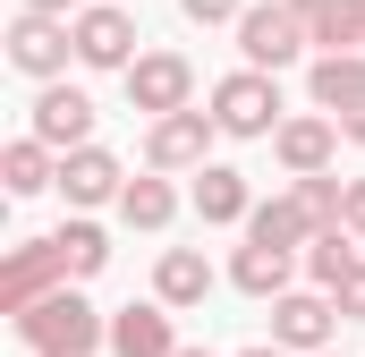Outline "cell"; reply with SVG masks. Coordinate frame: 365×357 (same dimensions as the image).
I'll return each mask as SVG.
<instances>
[{"label": "cell", "instance_id": "cell-1", "mask_svg": "<svg viewBox=\"0 0 365 357\" xmlns=\"http://www.w3.org/2000/svg\"><path fill=\"white\" fill-rule=\"evenodd\" d=\"M17 332H26V349H34V357H93L102 341H110V323L93 315L77 289H51L43 306H26Z\"/></svg>", "mask_w": 365, "mask_h": 357}, {"label": "cell", "instance_id": "cell-14", "mask_svg": "<svg viewBox=\"0 0 365 357\" xmlns=\"http://www.w3.org/2000/svg\"><path fill=\"white\" fill-rule=\"evenodd\" d=\"M247 213H255V187H247V171H230V162H204V171H195V221H204V230L247 221Z\"/></svg>", "mask_w": 365, "mask_h": 357}, {"label": "cell", "instance_id": "cell-10", "mask_svg": "<svg viewBox=\"0 0 365 357\" xmlns=\"http://www.w3.org/2000/svg\"><path fill=\"white\" fill-rule=\"evenodd\" d=\"M77 60L128 77V69L145 60V51H136V17H128V9H86V17H77Z\"/></svg>", "mask_w": 365, "mask_h": 357}, {"label": "cell", "instance_id": "cell-5", "mask_svg": "<svg viewBox=\"0 0 365 357\" xmlns=\"http://www.w3.org/2000/svg\"><path fill=\"white\" fill-rule=\"evenodd\" d=\"M331 323H340V306H331L323 289L272 298V349H289V357H323V349H331Z\"/></svg>", "mask_w": 365, "mask_h": 357}, {"label": "cell", "instance_id": "cell-32", "mask_svg": "<svg viewBox=\"0 0 365 357\" xmlns=\"http://www.w3.org/2000/svg\"><path fill=\"white\" fill-rule=\"evenodd\" d=\"M179 357H212V349H179Z\"/></svg>", "mask_w": 365, "mask_h": 357}, {"label": "cell", "instance_id": "cell-8", "mask_svg": "<svg viewBox=\"0 0 365 357\" xmlns=\"http://www.w3.org/2000/svg\"><path fill=\"white\" fill-rule=\"evenodd\" d=\"M34 145H51L60 162L86 154V145H93V102L77 86H43V94H34Z\"/></svg>", "mask_w": 365, "mask_h": 357}, {"label": "cell", "instance_id": "cell-31", "mask_svg": "<svg viewBox=\"0 0 365 357\" xmlns=\"http://www.w3.org/2000/svg\"><path fill=\"white\" fill-rule=\"evenodd\" d=\"M238 357H289V349H272V341H264V349H238Z\"/></svg>", "mask_w": 365, "mask_h": 357}, {"label": "cell", "instance_id": "cell-9", "mask_svg": "<svg viewBox=\"0 0 365 357\" xmlns=\"http://www.w3.org/2000/svg\"><path fill=\"white\" fill-rule=\"evenodd\" d=\"M212 111H170V119H153V136H145V162L153 171H204V154H212Z\"/></svg>", "mask_w": 365, "mask_h": 357}, {"label": "cell", "instance_id": "cell-16", "mask_svg": "<svg viewBox=\"0 0 365 357\" xmlns=\"http://www.w3.org/2000/svg\"><path fill=\"white\" fill-rule=\"evenodd\" d=\"M247 238H255V247H280V256H297V247H314V221L297 213V196H272V204L247 213Z\"/></svg>", "mask_w": 365, "mask_h": 357}, {"label": "cell", "instance_id": "cell-3", "mask_svg": "<svg viewBox=\"0 0 365 357\" xmlns=\"http://www.w3.org/2000/svg\"><path fill=\"white\" fill-rule=\"evenodd\" d=\"M212 128L221 136H280V86L264 69H238L212 86Z\"/></svg>", "mask_w": 365, "mask_h": 357}, {"label": "cell", "instance_id": "cell-23", "mask_svg": "<svg viewBox=\"0 0 365 357\" xmlns=\"http://www.w3.org/2000/svg\"><path fill=\"white\" fill-rule=\"evenodd\" d=\"M297 213H306V221H314V238H323V230H340V213H349V187H340L331 171H323V178H297Z\"/></svg>", "mask_w": 365, "mask_h": 357}, {"label": "cell", "instance_id": "cell-4", "mask_svg": "<svg viewBox=\"0 0 365 357\" xmlns=\"http://www.w3.org/2000/svg\"><path fill=\"white\" fill-rule=\"evenodd\" d=\"M51 289H68V264H60V238H26L9 264H0V306L9 315H26V306H43Z\"/></svg>", "mask_w": 365, "mask_h": 357}, {"label": "cell", "instance_id": "cell-28", "mask_svg": "<svg viewBox=\"0 0 365 357\" xmlns=\"http://www.w3.org/2000/svg\"><path fill=\"white\" fill-rule=\"evenodd\" d=\"M340 230H357V238H365V178H349V213H340Z\"/></svg>", "mask_w": 365, "mask_h": 357}, {"label": "cell", "instance_id": "cell-19", "mask_svg": "<svg viewBox=\"0 0 365 357\" xmlns=\"http://www.w3.org/2000/svg\"><path fill=\"white\" fill-rule=\"evenodd\" d=\"M0 178H9V196H43V187H60V162H51V145L17 136V145L0 154Z\"/></svg>", "mask_w": 365, "mask_h": 357}, {"label": "cell", "instance_id": "cell-25", "mask_svg": "<svg viewBox=\"0 0 365 357\" xmlns=\"http://www.w3.org/2000/svg\"><path fill=\"white\" fill-rule=\"evenodd\" d=\"M179 17H187V26H238L247 0H179Z\"/></svg>", "mask_w": 365, "mask_h": 357}, {"label": "cell", "instance_id": "cell-26", "mask_svg": "<svg viewBox=\"0 0 365 357\" xmlns=\"http://www.w3.org/2000/svg\"><path fill=\"white\" fill-rule=\"evenodd\" d=\"M331 306H340V315H349V323H365V264L349 272V281H340V298H331Z\"/></svg>", "mask_w": 365, "mask_h": 357}, {"label": "cell", "instance_id": "cell-22", "mask_svg": "<svg viewBox=\"0 0 365 357\" xmlns=\"http://www.w3.org/2000/svg\"><path fill=\"white\" fill-rule=\"evenodd\" d=\"M306 34H314L323 51H365V0H331Z\"/></svg>", "mask_w": 365, "mask_h": 357}, {"label": "cell", "instance_id": "cell-29", "mask_svg": "<svg viewBox=\"0 0 365 357\" xmlns=\"http://www.w3.org/2000/svg\"><path fill=\"white\" fill-rule=\"evenodd\" d=\"M340 136H357V145H365V102H357V111H340Z\"/></svg>", "mask_w": 365, "mask_h": 357}, {"label": "cell", "instance_id": "cell-27", "mask_svg": "<svg viewBox=\"0 0 365 357\" xmlns=\"http://www.w3.org/2000/svg\"><path fill=\"white\" fill-rule=\"evenodd\" d=\"M17 9H26V17H68V26H77V17H86V9H77V0H17Z\"/></svg>", "mask_w": 365, "mask_h": 357}, {"label": "cell", "instance_id": "cell-6", "mask_svg": "<svg viewBox=\"0 0 365 357\" xmlns=\"http://www.w3.org/2000/svg\"><path fill=\"white\" fill-rule=\"evenodd\" d=\"M68 51H77V26H68V17H26V9H17V26H9V69H26V77L60 86Z\"/></svg>", "mask_w": 365, "mask_h": 357}, {"label": "cell", "instance_id": "cell-15", "mask_svg": "<svg viewBox=\"0 0 365 357\" xmlns=\"http://www.w3.org/2000/svg\"><path fill=\"white\" fill-rule=\"evenodd\" d=\"M60 196H68V204H119V196H128V171H119L102 145H86V154L60 162Z\"/></svg>", "mask_w": 365, "mask_h": 357}, {"label": "cell", "instance_id": "cell-20", "mask_svg": "<svg viewBox=\"0 0 365 357\" xmlns=\"http://www.w3.org/2000/svg\"><path fill=\"white\" fill-rule=\"evenodd\" d=\"M357 264H365V256H357V230H323V238L306 247V272H314L323 298H340V281H349Z\"/></svg>", "mask_w": 365, "mask_h": 357}, {"label": "cell", "instance_id": "cell-17", "mask_svg": "<svg viewBox=\"0 0 365 357\" xmlns=\"http://www.w3.org/2000/svg\"><path fill=\"white\" fill-rule=\"evenodd\" d=\"M153 298H162V306H204V298H212V264H204L195 247H170L162 272H153Z\"/></svg>", "mask_w": 365, "mask_h": 357}, {"label": "cell", "instance_id": "cell-30", "mask_svg": "<svg viewBox=\"0 0 365 357\" xmlns=\"http://www.w3.org/2000/svg\"><path fill=\"white\" fill-rule=\"evenodd\" d=\"M280 9H297V17H306V26H314V17H323V9H331V0H280Z\"/></svg>", "mask_w": 365, "mask_h": 357}, {"label": "cell", "instance_id": "cell-11", "mask_svg": "<svg viewBox=\"0 0 365 357\" xmlns=\"http://www.w3.org/2000/svg\"><path fill=\"white\" fill-rule=\"evenodd\" d=\"M272 154H280V171H289V178H323V171H331V154H340V119H280Z\"/></svg>", "mask_w": 365, "mask_h": 357}, {"label": "cell", "instance_id": "cell-18", "mask_svg": "<svg viewBox=\"0 0 365 357\" xmlns=\"http://www.w3.org/2000/svg\"><path fill=\"white\" fill-rule=\"evenodd\" d=\"M289 264H297V256H280V247H255V238H247L238 264H230V281H238L247 298H289Z\"/></svg>", "mask_w": 365, "mask_h": 357}, {"label": "cell", "instance_id": "cell-21", "mask_svg": "<svg viewBox=\"0 0 365 357\" xmlns=\"http://www.w3.org/2000/svg\"><path fill=\"white\" fill-rule=\"evenodd\" d=\"M170 213H179L170 178H128V196H119V221L128 230H170Z\"/></svg>", "mask_w": 365, "mask_h": 357}, {"label": "cell", "instance_id": "cell-7", "mask_svg": "<svg viewBox=\"0 0 365 357\" xmlns=\"http://www.w3.org/2000/svg\"><path fill=\"white\" fill-rule=\"evenodd\" d=\"M128 102H136V111H153V119L195 111V69H187L179 51H145V60L128 69Z\"/></svg>", "mask_w": 365, "mask_h": 357}, {"label": "cell", "instance_id": "cell-34", "mask_svg": "<svg viewBox=\"0 0 365 357\" xmlns=\"http://www.w3.org/2000/svg\"><path fill=\"white\" fill-rule=\"evenodd\" d=\"M323 357H331V349H323Z\"/></svg>", "mask_w": 365, "mask_h": 357}, {"label": "cell", "instance_id": "cell-13", "mask_svg": "<svg viewBox=\"0 0 365 357\" xmlns=\"http://www.w3.org/2000/svg\"><path fill=\"white\" fill-rule=\"evenodd\" d=\"M306 94H314V111H357L365 102V51H314V69H306Z\"/></svg>", "mask_w": 365, "mask_h": 357}, {"label": "cell", "instance_id": "cell-12", "mask_svg": "<svg viewBox=\"0 0 365 357\" xmlns=\"http://www.w3.org/2000/svg\"><path fill=\"white\" fill-rule=\"evenodd\" d=\"M110 357H179V332H170V306H119L110 315Z\"/></svg>", "mask_w": 365, "mask_h": 357}, {"label": "cell", "instance_id": "cell-33", "mask_svg": "<svg viewBox=\"0 0 365 357\" xmlns=\"http://www.w3.org/2000/svg\"><path fill=\"white\" fill-rule=\"evenodd\" d=\"M357 247H365V238H357Z\"/></svg>", "mask_w": 365, "mask_h": 357}, {"label": "cell", "instance_id": "cell-24", "mask_svg": "<svg viewBox=\"0 0 365 357\" xmlns=\"http://www.w3.org/2000/svg\"><path fill=\"white\" fill-rule=\"evenodd\" d=\"M60 264H68V281H86V272L110 264V238H102L93 221H68V230H60Z\"/></svg>", "mask_w": 365, "mask_h": 357}, {"label": "cell", "instance_id": "cell-2", "mask_svg": "<svg viewBox=\"0 0 365 357\" xmlns=\"http://www.w3.org/2000/svg\"><path fill=\"white\" fill-rule=\"evenodd\" d=\"M306 17L297 9H280V0H255L247 17H238V51H247V69H264V77H280V69H297L306 60Z\"/></svg>", "mask_w": 365, "mask_h": 357}]
</instances>
